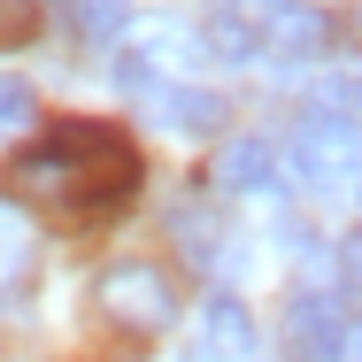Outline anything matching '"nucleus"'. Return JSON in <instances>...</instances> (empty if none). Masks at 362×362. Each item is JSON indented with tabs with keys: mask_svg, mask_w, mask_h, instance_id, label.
<instances>
[{
	"mask_svg": "<svg viewBox=\"0 0 362 362\" xmlns=\"http://www.w3.org/2000/svg\"><path fill=\"white\" fill-rule=\"evenodd\" d=\"M154 116L170 124V132H223V116H231V100L223 93H209V85H162L154 93Z\"/></svg>",
	"mask_w": 362,
	"mask_h": 362,
	"instance_id": "20e7f679",
	"label": "nucleus"
},
{
	"mask_svg": "<svg viewBox=\"0 0 362 362\" xmlns=\"http://www.w3.org/2000/svg\"><path fill=\"white\" fill-rule=\"evenodd\" d=\"M39 23H47V8H39V0H0V54H8V47H31V39H39Z\"/></svg>",
	"mask_w": 362,
	"mask_h": 362,
	"instance_id": "9d476101",
	"label": "nucleus"
},
{
	"mask_svg": "<svg viewBox=\"0 0 362 362\" xmlns=\"http://www.w3.org/2000/svg\"><path fill=\"white\" fill-rule=\"evenodd\" d=\"M278 47H286V62H308L316 47H324V16H278Z\"/></svg>",
	"mask_w": 362,
	"mask_h": 362,
	"instance_id": "9b49d317",
	"label": "nucleus"
},
{
	"mask_svg": "<svg viewBox=\"0 0 362 362\" xmlns=\"http://www.w3.org/2000/svg\"><path fill=\"white\" fill-rule=\"evenodd\" d=\"M231 8H270V0H231Z\"/></svg>",
	"mask_w": 362,
	"mask_h": 362,
	"instance_id": "2eb2a0df",
	"label": "nucleus"
},
{
	"mask_svg": "<svg viewBox=\"0 0 362 362\" xmlns=\"http://www.w3.org/2000/svg\"><path fill=\"white\" fill-rule=\"evenodd\" d=\"M216 185L223 193H262V185H278V146L270 139H231L216 154Z\"/></svg>",
	"mask_w": 362,
	"mask_h": 362,
	"instance_id": "39448f33",
	"label": "nucleus"
},
{
	"mask_svg": "<svg viewBox=\"0 0 362 362\" xmlns=\"http://www.w3.org/2000/svg\"><path fill=\"white\" fill-rule=\"evenodd\" d=\"M347 308L332 293H293L286 300V362H339L347 355Z\"/></svg>",
	"mask_w": 362,
	"mask_h": 362,
	"instance_id": "7ed1b4c3",
	"label": "nucleus"
},
{
	"mask_svg": "<svg viewBox=\"0 0 362 362\" xmlns=\"http://www.w3.org/2000/svg\"><path fill=\"white\" fill-rule=\"evenodd\" d=\"M23 270H31V231H23V216H16V209H0V293L16 286Z\"/></svg>",
	"mask_w": 362,
	"mask_h": 362,
	"instance_id": "6e6552de",
	"label": "nucleus"
},
{
	"mask_svg": "<svg viewBox=\"0 0 362 362\" xmlns=\"http://www.w3.org/2000/svg\"><path fill=\"white\" fill-rule=\"evenodd\" d=\"M39 116V93L23 77H0V124H31Z\"/></svg>",
	"mask_w": 362,
	"mask_h": 362,
	"instance_id": "f8f14e48",
	"label": "nucleus"
},
{
	"mask_svg": "<svg viewBox=\"0 0 362 362\" xmlns=\"http://www.w3.org/2000/svg\"><path fill=\"white\" fill-rule=\"evenodd\" d=\"M62 23L77 31V47H108L132 23V0H62Z\"/></svg>",
	"mask_w": 362,
	"mask_h": 362,
	"instance_id": "423d86ee",
	"label": "nucleus"
},
{
	"mask_svg": "<svg viewBox=\"0 0 362 362\" xmlns=\"http://www.w3.org/2000/svg\"><path fill=\"white\" fill-rule=\"evenodd\" d=\"M209 47H216L223 62H247V54L262 47V31H255L247 16H209Z\"/></svg>",
	"mask_w": 362,
	"mask_h": 362,
	"instance_id": "1a4fd4ad",
	"label": "nucleus"
},
{
	"mask_svg": "<svg viewBox=\"0 0 362 362\" xmlns=\"http://www.w3.org/2000/svg\"><path fill=\"white\" fill-rule=\"evenodd\" d=\"M100 316L116 324V332H132V339H154V332H170V316H177V278L162 270V262H108L100 270Z\"/></svg>",
	"mask_w": 362,
	"mask_h": 362,
	"instance_id": "f03ea898",
	"label": "nucleus"
},
{
	"mask_svg": "<svg viewBox=\"0 0 362 362\" xmlns=\"http://www.w3.org/2000/svg\"><path fill=\"white\" fill-rule=\"evenodd\" d=\"M139 177H146V162H139V146H132V132H116L100 116H54L39 139L16 146V162H8L16 201L47 209L54 223L124 216L139 201Z\"/></svg>",
	"mask_w": 362,
	"mask_h": 362,
	"instance_id": "f257e3e1",
	"label": "nucleus"
},
{
	"mask_svg": "<svg viewBox=\"0 0 362 362\" xmlns=\"http://www.w3.org/2000/svg\"><path fill=\"white\" fill-rule=\"evenodd\" d=\"M339 362H362V324L347 332V355H339Z\"/></svg>",
	"mask_w": 362,
	"mask_h": 362,
	"instance_id": "4468645a",
	"label": "nucleus"
},
{
	"mask_svg": "<svg viewBox=\"0 0 362 362\" xmlns=\"http://www.w3.org/2000/svg\"><path fill=\"white\" fill-rule=\"evenodd\" d=\"M347 270H355V278H362V231H355V239H347Z\"/></svg>",
	"mask_w": 362,
	"mask_h": 362,
	"instance_id": "ddd939ff",
	"label": "nucleus"
},
{
	"mask_svg": "<svg viewBox=\"0 0 362 362\" xmlns=\"http://www.w3.org/2000/svg\"><path fill=\"white\" fill-rule=\"evenodd\" d=\"M209 355H231V362L255 355V324L239 300H209Z\"/></svg>",
	"mask_w": 362,
	"mask_h": 362,
	"instance_id": "0eeeda50",
	"label": "nucleus"
}]
</instances>
